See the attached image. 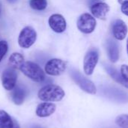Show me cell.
Masks as SVG:
<instances>
[{
  "label": "cell",
  "instance_id": "6da1fadb",
  "mask_svg": "<svg viewBox=\"0 0 128 128\" xmlns=\"http://www.w3.org/2000/svg\"><path fill=\"white\" fill-rule=\"evenodd\" d=\"M38 95L44 102H57L64 98L65 93L58 86L47 85L40 89Z\"/></svg>",
  "mask_w": 128,
  "mask_h": 128
},
{
  "label": "cell",
  "instance_id": "7a4b0ae2",
  "mask_svg": "<svg viewBox=\"0 0 128 128\" xmlns=\"http://www.w3.org/2000/svg\"><path fill=\"white\" fill-rule=\"evenodd\" d=\"M19 70L25 76L36 82H42L46 78L44 71L41 68L32 62H24Z\"/></svg>",
  "mask_w": 128,
  "mask_h": 128
},
{
  "label": "cell",
  "instance_id": "3957f363",
  "mask_svg": "<svg viewBox=\"0 0 128 128\" xmlns=\"http://www.w3.org/2000/svg\"><path fill=\"white\" fill-rule=\"evenodd\" d=\"M70 76L72 80L76 83V85L85 92L95 94L97 92V88L95 85L85 76H83L81 73L76 70H70Z\"/></svg>",
  "mask_w": 128,
  "mask_h": 128
},
{
  "label": "cell",
  "instance_id": "277c9868",
  "mask_svg": "<svg viewBox=\"0 0 128 128\" xmlns=\"http://www.w3.org/2000/svg\"><path fill=\"white\" fill-rule=\"evenodd\" d=\"M37 39V32L31 26H26L22 29L18 37V44L20 47L28 49L32 46Z\"/></svg>",
  "mask_w": 128,
  "mask_h": 128
},
{
  "label": "cell",
  "instance_id": "5b68a950",
  "mask_svg": "<svg viewBox=\"0 0 128 128\" xmlns=\"http://www.w3.org/2000/svg\"><path fill=\"white\" fill-rule=\"evenodd\" d=\"M96 24L97 22L95 18L88 13L82 14L79 17L76 23L78 29L85 34H90L93 32L96 27Z\"/></svg>",
  "mask_w": 128,
  "mask_h": 128
},
{
  "label": "cell",
  "instance_id": "8992f818",
  "mask_svg": "<svg viewBox=\"0 0 128 128\" xmlns=\"http://www.w3.org/2000/svg\"><path fill=\"white\" fill-rule=\"evenodd\" d=\"M98 59L99 54L96 49H91L86 52L83 61V69L86 75L89 76L93 74Z\"/></svg>",
  "mask_w": 128,
  "mask_h": 128
},
{
  "label": "cell",
  "instance_id": "52a82bcc",
  "mask_svg": "<svg viewBox=\"0 0 128 128\" xmlns=\"http://www.w3.org/2000/svg\"><path fill=\"white\" fill-rule=\"evenodd\" d=\"M67 68V63L60 58H52L45 65V72L50 76H59L62 74Z\"/></svg>",
  "mask_w": 128,
  "mask_h": 128
},
{
  "label": "cell",
  "instance_id": "ba28073f",
  "mask_svg": "<svg viewBox=\"0 0 128 128\" xmlns=\"http://www.w3.org/2000/svg\"><path fill=\"white\" fill-rule=\"evenodd\" d=\"M17 80V73L16 69L8 67L2 74V83L4 89L11 91L16 86Z\"/></svg>",
  "mask_w": 128,
  "mask_h": 128
},
{
  "label": "cell",
  "instance_id": "9c48e42d",
  "mask_svg": "<svg viewBox=\"0 0 128 128\" xmlns=\"http://www.w3.org/2000/svg\"><path fill=\"white\" fill-rule=\"evenodd\" d=\"M50 27L56 33H62L66 29V20L61 14H52L48 20Z\"/></svg>",
  "mask_w": 128,
  "mask_h": 128
},
{
  "label": "cell",
  "instance_id": "30bf717a",
  "mask_svg": "<svg viewBox=\"0 0 128 128\" xmlns=\"http://www.w3.org/2000/svg\"><path fill=\"white\" fill-rule=\"evenodd\" d=\"M11 91L12 92L10 94V98L12 101L16 105L22 104L26 100V98L27 97L28 94L26 87L21 85L15 86V87Z\"/></svg>",
  "mask_w": 128,
  "mask_h": 128
},
{
  "label": "cell",
  "instance_id": "8fae6325",
  "mask_svg": "<svg viewBox=\"0 0 128 128\" xmlns=\"http://www.w3.org/2000/svg\"><path fill=\"white\" fill-rule=\"evenodd\" d=\"M110 6L104 2H99L93 4L91 7V12L92 15L100 20H106L109 12Z\"/></svg>",
  "mask_w": 128,
  "mask_h": 128
},
{
  "label": "cell",
  "instance_id": "7c38bea8",
  "mask_svg": "<svg viewBox=\"0 0 128 128\" xmlns=\"http://www.w3.org/2000/svg\"><path fill=\"white\" fill-rule=\"evenodd\" d=\"M128 33V26L122 20H117L112 25V34L116 39L118 40H124Z\"/></svg>",
  "mask_w": 128,
  "mask_h": 128
},
{
  "label": "cell",
  "instance_id": "4fadbf2b",
  "mask_svg": "<svg viewBox=\"0 0 128 128\" xmlns=\"http://www.w3.org/2000/svg\"><path fill=\"white\" fill-rule=\"evenodd\" d=\"M56 106L54 104L50 102H44L40 104L36 108V115L38 117H48L54 113Z\"/></svg>",
  "mask_w": 128,
  "mask_h": 128
},
{
  "label": "cell",
  "instance_id": "5bb4252c",
  "mask_svg": "<svg viewBox=\"0 0 128 128\" xmlns=\"http://www.w3.org/2000/svg\"><path fill=\"white\" fill-rule=\"evenodd\" d=\"M106 51L108 57L112 63L118 62L119 58V46L113 40H109L106 43Z\"/></svg>",
  "mask_w": 128,
  "mask_h": 128
},
{
  "label": "cell",
  "instance_id": "9a60e30c",
  "mask_svg": "<svg viewBox=\"0 0 128 128\" xmlns=\"http://www.w3.org/2000/svg\"><path fill=\"white\" fill-rule=\"evenodd\" d=\"M0 128H20L17 122L5 111L0 110Z\"/></svg>",
  "mask_w": 128,
  "mask_h": 128
},
{
  "label": "cell",
  "instance_id": "2e32d148",
  "mask_svg": "<svg viewBox=\"0 0 128 128\" xmlns=\"http://www.w3.org/2000/svg\"><path fill=\"white\" fill-rule=\"evenodd\" d=\"M105 69L106 70V72L108 73V74L117 82H118L119 84L124 86L125 88H128V82H125L124 80V79L122 78L121 74L116 69L114 68L113 67L110 66V65H107V64H105Z\"/></svg>",
  "mask_w": 128,
  "mask_h": 128
},
{
  "label": "cell",
  "instance_id": "e0dca14e",
  "mask_svg": "<svg viewBox=\"0 0 128 128\" xmlns=\"http://www.w3.org/2000/svg\"><path fill=\"white\" fill-rule=\"evenodd\" d=\"M24 57L22 54L19 52H14L10 55L9 58L10 67L14 69H20L21 65L24 62Z\"/></svg>",
  "mask_w": 128,
  "mask_h": 128
},
{
  "label": "cell",
  "instance_id": "ac0fdd59",
  "mask_svg": "<svg viewBox=\"0 0 128 128\" xmlns=\"http://www.w3.org/2000/svg\"><path fill=\"white\" fill-rule=\"evenodd\" d=\"M29 5L34 10H44L47 7V1L46 0H30Z\"/></svg>",
  "mask_w": 128,
  "mask_h": 128
},
{
  "label": "cell",
  "instance_id": "d6986e66",
  "mask_svg": "<svg viewBox=\"0 0 128 128\" xmlns=\"http://www.w3.org/2000/svg\"><path fill=\"white\" fill-rule=\"evenodd\" d=\"M116 124L121 128H128V115H120L116 118Z\"/></svg>",
  "mask_w": 128,
  "mask_h": 128
},
{
  "label": "cell",
  "instance_id": "ffe728a7",
  "mask_svg": "<svg viewBox=\"0 0 128 128\" xmlns=\"http://www.w3.org/2000/svg\"><path fill=\"white\" fill-rule=\"evenodd\" d=\"M8 50V45L5 40H0V62Z\"/></svg>",
  "mask_w": 128,
  "mask_h": 128
},
{
  "label": "cell",
  "instance_id": "44dd1931",
  "mask_svg": "<svg viewBox=\"0 0 128 128\" xmlns=\"http://www.w3.org/2000/svg\"><path fill=\"white\" fill-rule=\"evenodd\" d=\"M121 75L125 82H128V65L123 64L121 67Z\"/></svg>",
  "mask_w": 128,
  "mask_h": 128
},
{
  "label": "cell",
  "instance_id": "7402d4cb",
  "mask_svg": "<svg viewBox=\"0 0 128 128\" xmlns=\"http://www.w3.org/2000/svg\"><path fill=\"white\" fill-rule=\"evenodd\" d=\"M122 11L126 16L128 15V1L122 4Z\"/></svg>",
  "mask_w": 128,
  "mask_h": 128
},
{
  "label": "cell",
  "instance_id": "603a6c76",
  "mask_svg": "<svg viewBox=\"0 0 128 128\" xmlns=\"http://www.w3.org/2000/svg\"><path fill=\"white\" fill-rule=\"evenodd\" d=\"M30 128H42V127H40V126H39V125H32V126Z\"/></svg>",
  "mask_w": 128,
  "mask_h": 128
},
{
  "label": "cell",
  "instance_id": "cb8c5ba5",
  "mask_svg": "<svg viewBox=\"0 0 128 128\" xmlns=\"http://www.w3.org/2000/svg\"><path fill=\"white\" fill-rule=\"evenodd\" d=\"M9 3H15L17 2V0H7Z\"/></svg>",
  "mask_w": 128,
  "mask_h": 128
},
{
  "label": "cell",
  "instance_id": "d4e9b609",
  "mask_svg": "<svg viewBox=\"0 0 128 128\" xmlns=\"http://www.w3.org/2000/svg\"><path fill=\"white\" fill-rule=\"evenodd\" d=\"M118 2L122 4V3H124V2H128V0H118Z\"/></svg>",
  "mask_w": 128,
  "mask_h": 128
},
{
  "label": "cell",
  "instance_id": "484cf974",
  "mask_svg": "<svg viewBox=\"0 0 128 128\" xmlns=\"http://www.w3.org/2000/svg\"><path fill=\"white\" fill-rule=\"evenodd\" d=\"M2 3H1V2H0V15H1V14H2Z\"/></svg>",
  "mask_w": 128,
  "mask_h": 128
}]
</instances>
